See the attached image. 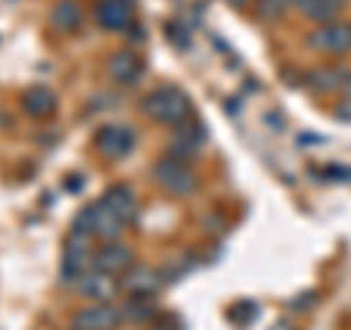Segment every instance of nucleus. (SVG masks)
Masks as SVG:
<instances>
[{
	"instance_id": "obj_1",
	"label": "nucleus",
	"mask_w": 351,
	"mask_h": 330,
	"mask_svg": "<svg viewBox=\"0 0 351 330\" xmlns=\"http://www.w3.org/2000/svg\"><path fill=\"white\" fill-rule=\"evenodd\" d=\"M141 108L161 126H179L191 117V100L182 88H158L141 103Z\"/></svg>"
},
{
	"instance_id": "obj_2",
	"label": "nucleus",
	"mask_w": 351,
	"mask_h": 330,
	"mask_svg": "<svg viewBox=\"0 0 351 330\" xmlns=\"http://www.w3.org/2000/svg\"><path fill=\"white\" fill-rule=\"evenodd\" d=\"M158 187H164L170 196H191L196 190V175L191 167H184L179 158H161L152 167Z\"/></svg>"
},
{
	"instance_id": "obj_3",
	"label": "nucleus",
	"mask_w": 351,
	"mask_h": 330,
	"mask_svg": "<svg viewBox=\"0 0 351 330\" xmlns=\"http://www.w3.org/2000/svg\"><path fill=\"white\" fill-rule=\"evenodd\" d=\"M120 318H123V313L103 301V304L76 310L71 316V330H114L120 325Z\"/></svg>"
},
{
	"instance_id": "obj_4",
	"label": "nucleus",
	"mask_w": 351,
	"mask_h": 330,
	"mask_svg": "<svg viewBox=\"0 0 351 330\" xmlns=\"http://www.w3.org/2000/svg\"><path fill=\"white\" fill-rule=\"evenodd\" d=\"M307 44L322 53H348L351 50V24H343V21L325 24L307 36Z\"/></svg>"
},
{
	"instance_id": "obj_5",
	"label": "nucleus",
	"mask_w": 351,
	"mask_h": 330,
	"mask_svg": "<svg viewBox=\"0 0 351 330\" xmlns=\"http://www.w3.org/2000/svg\"><path fill=\"white\" fill-rule=\"evenodd\" d=\"M135 147V135L126 126H103L97 131V152L106 158H123Z\"/></svg>"
},
{
	"instance_id": "obj_6",
	"label": "nucleus",
	"mask_w": 351,
	"mask_h": 330,
	"mask_svg": "<svg viewBox=\"0 0 351 330\" xmlns=\"http://www.w3.org/2000/svg\"><path fill=\"white\" fill-rule=\"evenodd\" d=\"M132 12H135V6H132V0H100L97 3V24L108 32H120L132 24Z\"/></svg>"
},
{
	"instance_id": "obj_7",
	"label": "nucleus",
	"mask_w": 351,
	"mask_h": 330,
	"mask_svg": "<svg viewBox=\"0 0 351 330\" xmlns=\"http://www.w3.org/2000/svg\"><path fill=\"white\" fill-rule=\"evenodd\" d=\"M123 290L129 295H141V299H152L161 290V272L149 266H129L123 278Z\"/></svg>"
},
{
	"instance_id": "obj_8",
	"label": "nucleus",
	"mask_w": 351,
	"mask_h": 330,
	"mask_svg": "<svg viewBox=\"0 0 351 330\" xmlns=\"http://www.w3.org/2000/svg\"><path fill=\"white\" fill-rule=\"evenodd\" d=\"M76 290H80V292L85 295V299L108 301V299H112V295H114L120 287H117V281H114L108 272L94 269V272H82L80 278H76Z\"/></svg>"
},
{
	"instance_id": "obj_9",
	"label": "nucleus",
	"mask_w": 351,
	"mask_h": 330,
	"mask_svg": "<svg viewBox=\"0 0 351 330\" xmlns=\"http://www.w3.org/2000/svg\"><path fill=\"white\" fill-rule=\"evenodd\" d=\"M85 260H88V234H76L71 231L68 243H64V257H62V275L68 281H76L85 272Z\"/></svg>"
},
{
	"instance_id": "obj_10",
	"label": "nucleus",
	"mask_w": 351,
	"mask_h": 330,
	"mask_svg": "<svg viewBox=\"0 0 351 330\" xmlns=\"http://www.w3.org/2000/svg\"><path fill=\"white\" fill-rule=\"evenodd\" d=\"M132 266V251L123 243H106L100 251L94 255V269L108 272V275H120Z\"/></svg>"
},
{
	"instance_id": "obj_11",
	"label": "nucleus",
	"mask_w": 351,
	"mask_h": 330,
	"mask_svg": "<svg viewBox=\"0 0 351 330\" xmlns=\"http://www.w3.org/2000/svg\"><path fill=\"white\" fill-rule=\"evenodd\" d=\"M141 73H144V64H141V59L135 56V53L120 50L108 59V76L120 85H135L141 79Z\"/></svg>"
},
{
	"instance_id": "obj_12",
	"label": "nucleus",
	"mask_w": 351,
	"mask_h": 330,
	"mask_svg": "<svg viewBox=\"0 0 351 330\" xmlns=\"http://www.w3.org/2000/svg\"><path fill=\"white\" fill-rule=\"evenodd\" d=\"M173 152H179V155H191V152H199L202 144H205V129L196 123L193 117H188L184 123L173 126Z\"/></svg>"
},
{
	"instance_id": "obj_13",
	"label": "nucleus",
	"mask_w": 351,
	"mask_h": 330,
	"mask_svg": "<svg viewBox=\"0 0 351 330\" xmlns=\"http://www.w3.org/2000/svg\"><path fill=\"white\" fill-rule=\"evenodd\" d=\"M106 207H112V211L123 219V223H132V219L138 216V199H135V193L129 190L126 184H114L112 190H106L103 193V199H100Z\"/></svg>"
},
{
	"instance_id": "obj_14",
	"label": "nucleus",
	"mask_w": 351,
	"mask_h": 330,
	"mask_svg": "<svg viewBox=\"0 0 351 330\" xmlns=\"http://www.w3.org/2000/svg\"><path fill=\"white\" fill-rule=\"evenodd\" d=\"M21 103H24V112L32 117H47L56 112V94L50 88H29Z\"/></svg>"
},
{
	"instance_id": "obj_15",
	"label": "nucleus",
	"mask_w": 351,
	"mask_h": 330,
	"mask_svg": "<svg viewBox=\"0 0 351 330\" xmlns=\"http://www.w3.org/2000/svg\"><path fill=\"white\" fill-rule=\"evenodd\" d=\"M50 24L56 27L59 32H73L76 27L82 24V12L73 0H59L56 6L50 9Z\"/></svg>"
},
{
	"instance_id": "obj_16",
	"label": "nucleus",
	"mask_w": 351,
	"mask_h": 330,
	"mask_svg": "<svg viewBox=\"0 0 351 330\" xmlns=\"http://www.w3.org/2000/svg\"><path fill=\"white\" fill-rule=\"evenodd\" d=\"M311 21H331L339 9V0H293Z\"/></svg>"
},
{
	"instance_id": "obj_17",
	"label": "nucleus",
	"mask_w": 351,
	"mask_h": 330,
	"mask_svg": "<svg viewBox=\"0 0 351 330\" xmlns=\"http://www.w3.org/2000/svg\"><path fill=\"white\" fill-rule=\"evenodd\" d=\"M343 76H346V73H339V71L319 68L316 73H311V85H313V88H319V91H331V88L343 85Z\"/></svg>"
},
{
	"instance_id": "obj_18",
	"label": "nucleus",
	"mask_w": 351,
	"mask_h": 330,
	"mask_svg": "<svg viewBox=\"0 0 351 330\" xmlns=\"http://www.w3.org/2000/svg\"><path fill=\"white\" fill-rule=\"evenodd\" d=\"M129 322H147V318L156 316V307H152L147 299H141V295H135V301H132L126 307V313H123Z\"/></svg>"
},
{
	"instance_id": "obj_19",
	"label": "nucleus",
	"mask_w": 351,
	"mask_h": 330,
	"mask_svg": "<svg viewBox=\"0 0 351 330\" xmlns=\"http://www.w3.org/2000/svg\"><path fill=\"white\" fill-rule=\"evenodd\" d=\"M293 3V0H261V18H278L284 9H287Z\"/></svg>"
},
{
	"instance_id": "obj_20",
	"label": "nucleus",
	"mask_w": 351,
	"mask_h": 330,
	"mask_svg": "<svg viewBox=\"0 0 351 330\" xmlns=\"http://www.w3.org/2000/svg\"><path fill=\"white\" fill-rule=\"evenodd\" d=\"M152 330H179V318L173 316H161L156 325H152Z\"/></svg>"
},
{
	"instance_id": "obj_21",
	"label": "nucleus",
	"mask_w": 351,
	"mask_h": 330,
	"mask_svg": "<svg viewBox=\"0 0 351 330\" xmlns=\"http://www.w3.org/2000/svg\"><path fill=\"white\" fill-rule=\"evenodd\" d=\"M337 117L351 120V94H346L343 100H339V105H337Z\"/></svg>"
},
{
	"instance_id": "obj_22",
	"label": "nucleus",
	"mask_w": 351,
	"mask_h": 330,
	"mask_svg": "<svg viewBox=\"0 0 351 330\" xmlns=\"http://www.w3.org/2000/svg\"><path fill=\"white\" fill-rule=\"evenodd\" d=\"M167 36H170L173 41H179V44H182V50L188 47V36H184V29H182V27H170V29H167Z\"/></svg>"
},
{
	"instance_id": "obj_23",
	"label": "nucleus",
	"mask_w": 351,
	"mask_h": 330,
	"mask_svg": "<svg viewBox=\"0 0 351 330\" xmlns=\"http://www.w3.org/2000/svg\"><path fill=\"white\" fill-rule=\"evenodd\" d=\"M269 330H290V325H287V322H278L276 327H269Z\"/></svg>"
},
{
	"instance_id": "obj_24",
	"label": "nucleus",
	"mask_w": 351,
	"mask_h": 330,
	"mask_svg": "<svg viewBox=\"0 0 351 330\" xmlns=\"http://www.w3.org/2000/svg\"><path fill=\"white\" fill-rule=\"evenodd\" d=\"M228 3H234V6H240V3H243V0H228Z\"/></svg>"
}]
</instances>
